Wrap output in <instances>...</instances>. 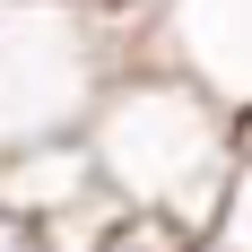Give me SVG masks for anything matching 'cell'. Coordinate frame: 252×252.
<instances>
[{"mask_svg": "<svg viewBox=\"0 0 252 252\" xmlns=\"http://www.w3.org/2000/svg\"><path fill=\"white\" fill-rule=\"evenodd\" d=\"M130 61L139 44L113 35L104 0H0V157L78 130Z\"/></svg>", "mask_w": 252, "mask_h": 252, "instance_id": "cell-2", "label": "cell"}, {"mask_svg": "<svg viewBox=\"0 0 252 252\" xmlns=\"http://www.w3.org/2000/svg\"><path fill=\"white\" fill-rule=\"evenodd\" d=\"M78 139L96 157V183L113 191V209L139 226L183 235V244L209 235V218L235 183V113L157 61H130V70L104 78Z\"/></svg>", "mask_w": 252, "mask_h": 252, "instance_id": "cell-1", "label": "cell"}, {"mask_svg": "<svg viewBox=\"0 0 252 252\" xmlns=\"http://www.w3.org/2000/svg\"><path fill=\"white\" fill-rule=\"evenodd\" d=\"M0 252H44V235L26 226V218H9V209H0Z\"/></svg>", "mask_w": 252, "mask_h": 252, "instance_id": "cell-6", "label": "cell"}, {"mask_svg": "<svg viewBox=\"0 0 252 252\" xmlns=\"http://www.w3.org/2000/svg\"><path fill=\"white\" fill-rule=\"evenodd\" d=\"M191 252H209V244H191Z\"/></svg>", "mask_w": 252, "mask_h": 252, "instance_id": "cell-7", "label": "cell"}, {"mask_svg": "<svg viewBox=\"0 0 252 252\" xmlns=\"http://www.w3.org/2000/svg\"><path fill=\"white\" fill-rule=\"evenodd\" d=\"M139 61L191 78L235 122L252 113V0H148V44Z\"/></svg>", "mask_w": 252, "mask_h": 252, "instance_id": "cell-3", "label": "cell"}, {"mask_svg": "<svg viewBox=\"0 0 252 252\" xmlns=\"http://www.w3.org/2000/svg\"><path fill=\"white\" fill-rule=\"evenodd\" d=\"M104 252H191V244H183V235H165V226H139V218H130Z\"/></svg>", "mask_w": 252, "mask_h": 252, "instance_id": "cell-5", "label": "cell"}, {"mask_svg": "<svg viewBox=\"0 0 252 252\" xmlns=\"http://www.w3.org/2000/svg\"><path fill=\"white\" fill-rule=\"evenodd\" d=\"M200 244L209 252H252V157H235V183H226V200H218Z\"/></svg>", "mask_w": 252, "mask_h": 252, "instance_id": "cell-4", "label": "cell"}]
</instances>
